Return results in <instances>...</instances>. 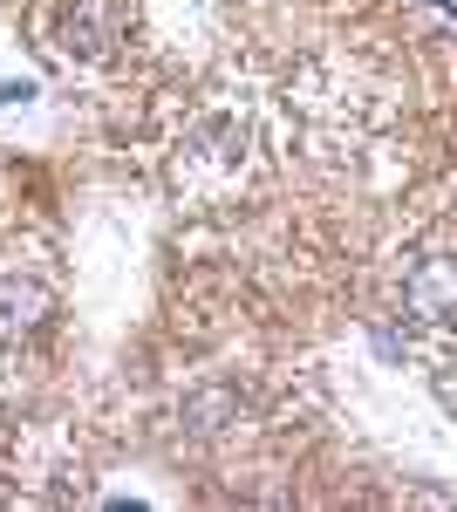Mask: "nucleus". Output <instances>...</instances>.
<instances>
[{"instance_id":"f257e3e1","label":"nucleus","mask_w":457,"mask_h":512,"mask_svg":"<svg viewBox=\"0 0 457 512\" xmlns=\"http://www.w3.org/2000/svg\"><path fill=\"white\" fill-rule=\"evenodd\" d=\"M396 321L410 349L430 362L437 390L457 403V226L437 219L396 260Z\"/></svg>"},{"instance_id":"f03ea898","label":"nucleus","mask_w":457,"mask_h":512,"mask_svg":"<svg viewBox=\"0 0 457 512\" xmlns=\"http://www.w3.org/2000/svg\"><path fill=\"white\" fill-rule=\"evenodd\" d=\"M171 151H178V158H171V185H178V192H198V198L239 192L246 171H253V158H260V110H253V96L212 89L185 117V130H178Z\"/></svg>"},{"instance_id":"7ed1b4c3","label":"nucleus","mask_w":457,"mask_h":512,"mask_svg":"<svg viewBox=\"0 0 457 512\" xmlns=\"http://www.w3.org/2000/svg\"><path fill=\"white\" fill-rule=\"evenodd\" d=\"M130 41V7L123 0H48L41 7V48L62 69H103Z\"/></svg>"}]
</instances>
